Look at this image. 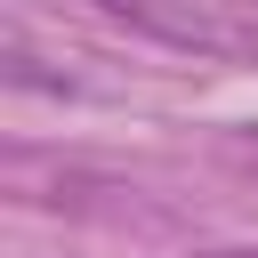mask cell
<instances>
[{"instance_id":"1","label":"cell","mask_w":258,"mask_h":258,"mask_svg":"<svg viewBox=\"0 0 258 258\" xmlns=\"http://www.w3.org/2000/svg\"><path fill=\"white\" fill-rule=\"evenodd\" d=\"M97 16L145 32V40H169V48H194V56H226L242 48V24L218 8V0H89Z\"/></svg>"},{"instance_id":"2","label":"cell","mask_w":258,"mask_h":258,"mask_svg":"<svg viewBox=\"0 0 258 258\" xmlns=\"http://www.w3.org/2000/svg\"><path fill=\"white\" fill-rule=\"evenodd\" d=\"M210 258H258V250H210Z\"/></svg>"}]
</instances>
